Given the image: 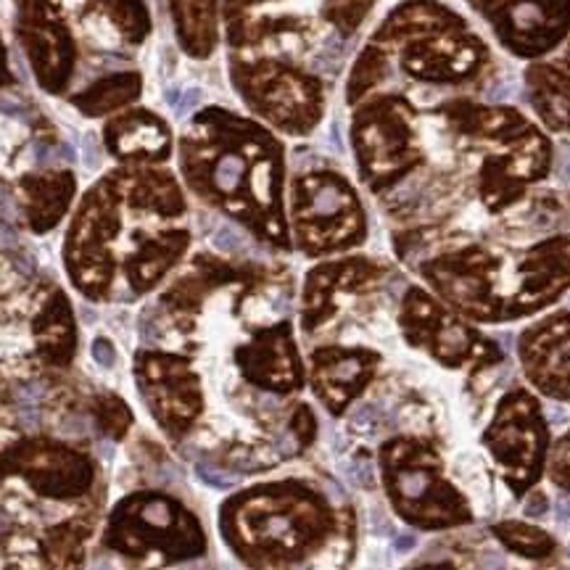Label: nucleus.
I'll list each match as a JSON object with an SVG mask.
<instances>
[{
  "label": "nucleus",
  "instance_id": "nucleus-19",
  "mask_svg": "<svg viewBox=\"0 0 570 570\" xmlns=\"http://www.w3.org/2000/svg\"><path fill=\"white\" fill-rule=\"evenodd\" d=\"M520 360L541 394L570 402V312L529 327L520 336Z\"/></svg>",
  "mask_w": 570,
  "mask_h": 570
},
{
  "label": "nucleus",
  "instance_id": "nucleus-39",
  "mask_svg": "<svg viewBox=\"0 0 570 570\" xmlns=\"http://www.w3.org/2000/svg\"><path fill=\"white\" fill-rule=\"evenodd\" d=\"M410 570H458V568H454L452 562H425V566H417Z\"/></svg>",
  "mask_w": 570,
  "mask_h": 570
},
{
  "label": "nucleus",
  "instance_id": "nucleus-10",
  "mask_svg": "<svg viewBox=\"0 0 570 570\" xmlns=\"http://www.w3.org/2000/svg\"><path fill=\"white\" fill-rule=\"evenodd\" d=\"M483 444L497 460L512 494L523 497L539 481L550 444V431L537 399L525 391L504 396L489 431L483 433Z\"/></svg>",
  "mask_w": 570,
  "mask_h": 570
},
{
  "label": "nucleus",
  "instance_id": "nucleus-4",
  "mask_svg": "<svg viewBox=\"0 0 570 570\" xmlns=\"http://www.w3.org/2000/svg\"><path fill=\"white\" fill-rule=\"evenodd\" d=\"M383 487L404 523L441 531L473 520L468 499L444 479L439 452L420 439H391L381 446Z\"/></svg>",
  "mask_w": 570,
  "mask_h": 570
},
{
  "label": "nucleus",
  "instance_id": "nucleus-14",
  "mask_svg": "<svg viewBox=\"0 0 570 570\" xmlns=\"http://www.w3.org/2000/svg\"><path fill=\"white\" fill-rule=\"evenodd\" d=\"M499 262L479 246L425 262L420 273L454 309L473 320L502 323L504 304L494 294Z\"/></svg>",
  "mask_w": 570,
  "mask_h": 570
},
{
  "label": "nucleus",
  "instance_id": "nucleus-33",
  "mask_svg": "<svg viewBox=\"0 0 570 570\" xmlns=\"http://www.w3.org/2000/svg\"><path fill=\"white\" fill-rule=\"evenodd\" d=\"M373 3L375 0H323V3H320V11H323V17L331 21L344 38H348V35L362 24V19L367 17L370 6Z\"/></svg>",
  "mask_w": 570,
  "mask_h": 570
},
{
  "label": "nucleus",
  "instance_id": "nucleus-24",
  "mask_svg": "<svg viewBox=\"0 0 570 570\" xmlns=\"http://www.w3.org/2000/svg\"><path fill=\"white\" fill-rule=\"evenodd\" d=\"M75 198L77 180L69 169H46L17 180L19 212L35 235L51 233L67 217Z\"/></svg>",
  "mask_w": 570,
  "mask_h": 570
},
{
  "label": "nucleus",
  "instance_id": "nucleus-34",
  "mask_svg": "<svg viewBox=\"0 0 570 570\" xmlns=\"http://www.w3.org/2000/svg\"><path fill=\"white\" fill-rule=\"evenodd\" d=\"M550 479L554 487L570 491V431L552 446Z\"/></svg>",
  "mask_w": 570,
  "mask_h": 570
},
{
  "label": "nucleus",
  "instance_id": "nucleus-5",
  "mask_svg": "<svg viewBox=\"0 0 570 570\" xmlns=\"http://www.w3.org/2000/svg\"><path fill=\"white\" fill-rule=\"evenodd\" d=\"M122 194L114 175L85 190L63 238V267L71 285L90 302H106L119 273L114 244L122 235Z\"/></svg>",
  "mask_w": 570,
  "mask_h": 570
},
{
  "label": "nucleus",
  "instance_id": "nucleus-23",
  "mask_svg": "<svg viewBox=\"0 0 570 570\" xmlns=\"http://www.w3.org/2000/svg\"><path fill=\"white\" fill-rule=\"evenodd\" d=\"M127 209L175 219L185 214V196L177 177L159 164H119L111 169Z\"/></svg>",
  "mask_w": 570,
  "mask_h": 570
},
{
  "label": "nucleus",
  "instance_id": "nucleus-35",
  "mask_svg": "<svg viewBox=\"0 0 570 570\" xmlns=\"http://www.w3.org/2000/svg\"><path fill=\"white\" fill-rule=\"evenodd\" d=\"M315 431H317V420L312 415V410L306 407V404H298L294 417H291V433H294L296 444L298 446H306L312 439H315Z\"/></svg>",
  "mask_w": 570,
  "mask_h": 570
},
{
  "label": "nucleus",
  "instance_id": "nucleus-8",
  "mask_svg": "<svg viewBox=\"0 0 570 570\" xmlns=\"http://www.w3.org/2000/svg\"><path fill=\"white\" fill-rule=\"evenodd\" d=\"M352 146L362 183L373 194L394 188L423 161L412 127V109L399 96L360 101L352 119Z\"/></svg>",
  "mask_w": 570,
  "mask_h": 570
},
{
  "label": "nucleus",
  "instance_id": "nucleus-2",
  "mask_svg": "<svg viewBox=\"0 0 570 570\" xmlns=\"http://www.w3.org/2000/svg\"><path fill=\"white\" fill-rule=\"evenodd\" d=\"M225 544L248 570H346L354 520L298 481L267 483L227 499Z\"/></svg>",
  "mask_w": 570,
  "mask_h": 570
},
{
  "label": "nucleus",
  "instance_id": "nucleus-12",
  "mask_svg": "<svg viewBox=\"0 0 570 570\" xmlns=\"http://www.w3.org/2000/svg\"><path fill=\"white\" fill-rule=\"evenodd\" d=\"M135 383L156 423L169 439H183L204 412L202 377L188 356L173 352L135 354Z\"/></svg>",
  "mask_w": 570,
  "mask_h": 570
},
{
  "label": "nucleus",
  "instance_id": "nucleus-20",
  "mask_svg": "<svg viewBox=\"0 0 570 570\" xmlns=\"http://www.w3.org/2000/svg\"><path fill=\"white\" fill-rule=\"evenodd\" d=\"M386 273L381 262L367 259V256H348V259L325 262L309 269L302 294V327L306 333L317 331L327 320L336 315L338 294H354L365 285L375 283Z\"/></svg>",
  "mask_w": 570,
  "mask_h": 570
},
{
  "label": "nucleus",
  "instance_id": "nucleus-16",
  "mask_svg": "<svg viewBox=\"0 0 570 570\" xmlns=\"http://www.w3.org/2000/svg\"><path fill=\"white\" fill-rule=\"evenodd\" d=\"M233 360L244 381L269 394H294L304 386L302 356L288 320L265 327L252 341L240 344Z\"/></svg>",
  "mask_w": 570,
  "mask_h": 570
},
{
  "label": "nucleus",
  "instance_id": "nucleus-25",
  "mask_svg": "<svg viewBox=\"0 0 570 570\" xmlns=\"http://www.w3.org/2000/svg\"><path fill=\"white\" fill-rule=\"evenodd\" d=\"M32 341L35 356L48 367H69L80 346L75 309L69 296L61 288H51L40 298L32 315Z\"/></svg>",
  "mask_w": 570,
  "mask_h": 570
},
{
  "label": "nucleus",
  "instance_id": "nucleus-30",
  "mask_svg": "<svg viewBox=\"0 0 570 570\" xmlns=\"http://www.w3.org/2000/svg\"><path fill=\"white\" fill-rule=\"evenodd\" d=\"M491 531H494L499 544L508 552L518 554V558L547 560L554 552V539L547 531L537 529V525L520 523V520H504V523H497Z\"/></svg>",
  "mask_w": 570,
  "mask_h": 570
},
{
  "label": "nucleus",
  "instance_id": "nucleus-21",
  "mask_svg": "<svg viewBox=\"0 0 570 570\" xmlns=\"http://www.w3.org/2000/svg\"><path fill=\"white\" fill-rule=\"evenodd\" d=\"M104 146L119 164H164L175 140L159 114L130 106L104 125Z\"/></svg>",
  "mask_w": 570,
  "mask_h": 570
},
{
  "label": "nucleus",
  "instance_id": "nucleus-32",
  "mask_svg": "<svg viewBox=\"0 0 570 570\" xmlns=\"http://www.w3.org/2000/svg\"><path fill=\"white\" fill-rule=\"evenodd\" d=\"M92 415H96L98 431L114 441L125 439L132 425V412L125 399H119L117 394H98L92 399Z\"/></svg>",
  "mask_w": 570,
  "mask_h": 570
},
{
  "label": "nucleus",
  "instance_id": "nucleus-27",
  "mask_svg": "<svg viewBox=\"0 0 570 570\" xmlns=\"http://www.w3.org/2000/svg\"><path fill=\"white\" fill-rule=\"evenodd\" d=\"M531 104L554 132H570V46L552 61H537L525 71Z\"/></svg>",
  "mask_w": 570,
  "mask_h": 570
},
{
  "label": "nucleus",
  "instance_id": "nucleus-29",
  "mask_svg": "<svg viewBox=\"0 0 570 570\" xmlns=\"http://www.w3.org/2000/svg\"><path fill=\"white\" fill-rule=\"evenodd\" d=\"M142 96L140 71H114V75L98 77L88 88L71 96V106L88 119L114 117V114L130 109Z\"/></svg>",
  "mask_w": 570,
  "mask_h": 570
},
{
  "label": "nucleus",
  "instance_id": "nucleus-37",
  "mask_svg": "<svg viewBox=\"0 0 570 570\" xmlns=\"http://www.w3.org/2000/svg\"><path fill=\"white\" fill-rule=\"evenodd\" d=\"M13 69H11V61H9V48H6V40L3 35H0V88H9L13 85Z\"/></svg>",
  "mask_w": 570,
  "mask_h": 570
},
{
  "label": "nucleus",
  "instance_id": "nucleus-31",
  "mask_svg": "<svg viewBox=\"0 0 570 570\" xmlns=\"http://www.w3.org/2000/svg\"><path fill=\"white\" fill-rule=\"evenodd\" d=\"M92 3L130 46H140L151 35V11L146 0H92Z\"/></svg>",
  "mask_w": 570,
  "mask_h": 570
},
{
  "label": "nucleus",
  "instance_id": "nucleus-9",
  "mask_svg": "<svg viewBox=\"0 0 570 570\" xmlns=\"http://www.w3.org/2000/svg\"><path fill=\"white\" fill-rule=\"evenodd\" d=\"M0 475L17 479L48 502H80L98 481L88 452L46 436L19 439L0 449Z\"/></svg>",
  "mask_w": 570,
  "mask_h": 570
},
{
  "label": "nucleus",
  "instance_id": "nucleus-3",
  "mask_svg": "<svg viewBox=\"0 0 570 570\" xmlns=\"http://www.w3.org/2000/svg\"><path fill=\"white\" fill-rule=\"evenodd\" d=\"M104 552L151 568H175L206 554L198 518L159 491H138L111 510L101 537Z\"/></svg>",
  "mask_w": 570,
  "mask_h": 570
},
{
  "label": "nucleus",
  "instance_id": "nucleus-17",
  "mask_svg": "<svg viewBox=\"0 0 570 570\" xmlns=\"http://www.w3.org/2000/svg\"><path fill=\"white\" fill-rule=\"evenodd\" d=\"M570 288V235H554L533 246L518 265L515 294L504 304V320L544 309Z\"/></svg>",
  "mask_w": 570,
  "mask_h": 570
},
{
  "label": "nucleus",
  "instance_id": "nucleus-40",
  "mask_svg": "<svg viewBox=\"0 0 570 570\" xmlns=\"http://www.w3.org/2000/svg\"><path fill=\"white\" fill-rule=\"evenodd\" d=\"M497 570H504V566H502V562H497Z\"/></svg>",
  "mask_w": 570,
  "mask_h": 570
},
{
  "label": "nucleus",
  "instance_id": "nucleus-13",
  "mask_svg": "<svg viewBox=\"0 0 570 570\" xmlns=\"http://www.w3.org/2000/svg\"><path fill=\"white\" fill-rule=\"evenodd\" d=\"M399 325H402L410 346L425 348L433 360L446 367H462L470 362L491 365L502 356L491 341L479 336V331L454 317L436 298L420 288H410L404 296Z\"/></svg>",
  "mask_w": 570,
  "mask_h": 570
},
{
  "label": "nucleus",
  "instance_id": "nucleus-1",
  "mask_svg": "<svg viewBox=\"0 0 570 570\" xmlns=\"http://www.w3.org/2000/svg\"><path fill=\"white\" fill-rule=\"evenodd\" d=\"M180 173L206 204L267 244L291 248L283 217V146L265 127L219 106L204 109L180 138Z\"/></svg>",
  "mask_w": 570,
  "mask_h": 570
},
{
  "label": "nucleus",
  "instance_id": "nucleus-22",
  "mask_svg": "<svg viewBox=\"0 0 570 570\" xmlns=\"http://www.w3.org/2000/svg\"><path fill=\"white\" fill-rule=\"evenodd\" d=\"M487 51L473 38L410 40L402 48V69L423 82H462L481 69Z\"/></svg>",
  "mask_w": 570,
  "mask_h": 570
},
{
  "label": "nucleus",
  "instance_id": "nucleus-18",
  "mask_svg": "<svg viewBox=\"0 0 570 570\" xmlns=\"http://www.w3.org/2000/svg\"><path fill=\"white\" fill-rule=\"evenodd\" d=\"M381 354L360 346H323L312 352L309 381L331 415L346 412L375 377Z\"/></svg>",
  "mask_w": 570,
  "mask_h": 570
},
{
  "label": "nucleus",
  "instance_id": "nucleus-26",
  "mask_svg": "<svg viewBox=\"0 0 570 570\" xmlns=\"http://www.w3.org/2000/svg\"><path fill=\"white\" fill-rule=\"evenodd\" d=\"M190 246L188 230H161L138 240V246L119 262L127 288L135 296L148 294L167 277Z\"/></svg>",
  "mask_w": 570,
  "mask_h": 570
},
{
  "label": "nucleus",
  "instance_id": "nucleus-15",
  "mask_svg": "<svg viewBox=\"0 0 570 570\" xmlns=\"http://www.w3.org/2000/svg\"><path fill=\"white\" fill-rule=\"evenodd\" d=\"M552 146L537 127L525 132L510 146H504L502 154L491 156L483 161L481 173V196L483 204L491 212L508 209L525 194L531 183H537L550 173Z\"/></svg>",
  "mask_w": 570,
  "mask_h": 570
},
{
  "label": "nucleus",
  "instance_id": "nucleus-28",
  "mask_svg": "<svg viewBox=\"0 0 570 570\" xmlns=\"http://www.w3.org/2000/svg\"><path fill=\"white\" fill-rule=\"evenodd\" d=\"M180 48L194 59H209L219 42L217 0H169Z\"/></svg>",
  "mask_w": 570,
  "mask_h": 570
},
{
  "label": "nucleus",
  "instance_id": "nucleus-7",
  "mask_svg": "<svg viewBox=\"0 0 570 570\" xmlns=\"http://www.w3.org/2000/svg\"><path fill=\"white\" fill-rule=\"evenodd\" d=\"M233 88L256 117L275 130L306 135L320 125L325 111V92L317 77L306 75L294 63L281 59H240L230 61Z\"/></svg>",
  "mask_w": 570,
  "mask_h": 570
},
{
  "label": "nucleus",
  "instance_id": "nucleus-38",
  "mask_svg": "<svg viewBox=\"0 0 570 570\" xmlns=\"http://www.w3.org/2000/svg\"><path fill=\"white\" fill-rule=\"evenodd\" d=\"M544 510H547V497L544 494H533V502H529L525 512H529V515H544Z\"/></svg>",
  "mask_w": 570,
  "mask_h": 570
},
{
  "label": "nucleus",
  "instance_id": "nucleus-36",
  "mask_svg": "<svg viewBox=\"0 0 570 570\" xmlns=\"http://www.w3.org/2000/svg\"><path fill=\"white\" fill-rule=\"evenodd\" d=\"M269 3V0H225V19L227 24H235V21L246 19V13L254 9V6Z\"/></svg>",
  "mask_w": 570,
  "mask_h": 570
},
{
  "label": "nucleus",
  "instance_id": "nucleus-6",
  "mask_svg": "<svg viewBox=\"0 0 570 570\" xmlns=\"http://www.w3.org/2000/svg\"><path fill=\"white\" fill-rule=\"evenodd\" d=\"M291 219L296 246L306 256H325L360 246L367 219L360 196L344 175L315 169L296 177L291 188Z\"/></svg>",
  "mask_w": 570,
  "mask_h": 570
},
{
  "label": "nucleus",
  "instance_id": "nucleus-11",
  "mask_svg": "<svg viewBox=\"0 0 570 570\" xmlns=\"http://www.w3.org/2000/svg\"><path fill=\"white\" fill-rule=\"evenodd\" d=\"M13 32L35 80L48 96H63L77 75L80 46L61 0H13Z\"/></svg>",
  "mask_w": 570,
  "mask_h": 570
}]
</instances>
